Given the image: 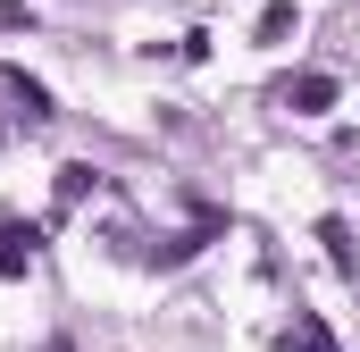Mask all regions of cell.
Listing matches in <instances>:
<instances>
[{"mask_svg":"<svg viewBox=\"0 0 360 352\" xmlns=\"http://www.w3.org/2000/svg\"><path fill=\"white\" fill-rule=\"evenodd\" d=\"M327 101H335V76H293V84H285V109H302V118L327 109Z\"/></svg>","mask_w":360,"mask_h":352,"instance_id":"cell-1","label":"cell"},{"mask_svg":"<svg viewBox=\"0 0 360 352\" xmlns=\"http://www.w3.org/2000/svg\"><path fill=\"white\" fill-rule=\"evenodd\" d=\"M285 344H293V352H335V336H327L310 310H293V336H285Z\"/></svg>","mask_w":360,"mask_h":352,"instance_id":"cell-2","label":"cell"},{"mask_svg":"<svg viewBox=\"0 0 360 352\" xmlns=\"http://www.w3.org/2000/svg\"><path fill=\"white\" fill-rule=\"evenodd\" d=\"M0 25H25V0H0Z\"/></svg>","mask_w":360,"mask_h":352,"instance_id":"cell-3","label":"cell"},{"mask_svg":"<svg viewBox=\"0 0 360 352\" xmlns=\"http://www.w3.org/2000/svg\"><path fill=\"white\" fill-rule=\"evenodd\" d=\"M42 352H68V344H42Z\"/></svg>","mask_w":360,"mask_h":352,"instance_id":"cell-4","label":"cell"}]
</instances>
